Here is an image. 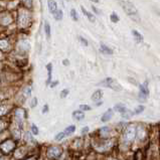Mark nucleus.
<instances>
[{
	"instance_id": "1",
	"label": "nucleus",
	"mask_w": 160,
	"mask_h": 160,
	"mask_svg": "<svg viewBox=\"0 0 160 160\" xmlns=\"http://www.w3.org/2000/svg\"><path fill=\"white\" fill-rule=\"evenodd\" d=\"M118 2L123 8V10L125 11V13L130 17L131 20L135 21V22H140V14L132 2L129 1V0H118Z\"/></svg>"
},
{
	"instance_id": "2",
	"label": "nucleus",
	"mask_w": 160,
	"mask_h": 160,
	"mask_svg": "<svg viewBox=\"0 0 160 160\" xmlns=\"http://www.w3.org/2000/svg\"><path fill=\"white\" fill-rule=\"evenodd\" d=\"M32 22V14L29 11V8H19L17 12V25L20 28H27Z\"/></svg>"
},
{
	"instance_id": "3",
	"label": "nucleus",
	"mask_w": 160,
	"mask_h": 160,
	"mask_svg": "<svg viewBox=\"0 0 160 160\" xmlns=\"http://www.w3.org/2000/svg\"><path fill=\"white\" fill-rule=\"evenodd\" d=\"M136 131H137V128L134 125H129L126 127L123 136H122V143L124 146H130L134 142L136 138Z\"/></svg>"
},
{
	"instance_id": "4",
	"label": "nucleus",
	"mask_w": 160,
	"mask_h": 160,
	"mask_svg": "<svg viewBox=\"0 0 160 160\" xmlns=\"http://www.w3.org/2000/svg\"><path fill=\"white\" fill-rule=\"evenodd\" d=\"M99 86H102L105 87V88H109L112 89V90L116 91V92H120L122 90V87L118 84V82L116 81L115 79L113 78H106L105 80H103L101 83L98 84Z\"/></svg>"
},
{
	"instance_id": "5",
	"label": "nucleus",
	"mask_w": 160,
	"mask_h": 160,
	"mask_svg": "<svg viewBox=\"0 0 160 160\" xmlns=\"http://www.w3.org/2000/svg\"><path fill=\"white\" fill-rule=\"evenodd\" d=\"M63 155V149L60 146H49L46 149V157L50 159L60 158Z\"/></svg>"
},
{
	"instance_id": "6",
	"label": "nucleus",
	"mask_w": 160,
	"mask_h": 160,
	"mask_svg": "<svg viewBox=\"0 0 160 160\" xmlns=\"http://www.w3.org/2000/svg\"><path fill=\"white\" fill-rule=\"evenodd\" d=\"M149 96V88H148V81H145L139 87V94H138V100L140 102H146Z\"/></svg>"
},
{
	"instance_id": "7",
	"label": "nucleus",
	"mask_w": 160,
	"mask_h": 160,
	"mask_svg": "<svg viewBox=\"0 0 160 160\" xmlns=\"http://www.w3.org/2000/svg\"><path fill=\"white\" fill-rule=\"evenodd\" d=\"M15 148V142L11 139H7L5 141H2L0 144V150L2 154H8Z\"/></svg>"
},
{
	"instance_id": "8",
	"label": "nucleus",
	"mask_w": 160,
	"mask_h": 160,
	"mask_svg": "<svg viewBox=\"0 0 160 160\" xmlns=\"http://www.w3.org/2000/svg\"><path fill=\"white\" fill-rule=\"evenodd\" d=\"M25 115V110L21 109V108H17L14 111V119H15V124L22 130L23 129V120H24Z\"/></svg>"
},
{
	"instance_id": "9",
	"label": "nucleus",
	"mask_w": 160,
	"mask_h": 160,
	"mask_svg": "<svg viewBox=\"0 0 160 160\" xmlns=\"http://www.w3.org/2000/svg\"><path fill=\"white\" fill-rule=\"evenodd\" d=\"M13 22V18L9 12L7 11H2L1 12V18H0V23L2 26H8Z\"/></svg>"
},
{
	"instance_id": "10",
	"label": "nucleus",
	"mask_w": 160,
	"mask_h": 160,
	"mask_svg": "<svg viewBox=\"0 0 160 160\" xmlns=\"http://www.w3.org/2000/svg\"><path fill=\"white\" fill-rule=\"evenodd\" d=\"M11 48H12L11 41L7 37L1 38V41H0V49H1L2 53H8V51L11 50Z\"/></svg>"
},
{
	"instance_id": "11",
	"label": "nucleus",
	"mask_w": 160,
	"mask_h": 160,
	"mask_svg": "<svg viewBox=\"0 0 160 160\" xmlns=\"http://www.w3.org/2000/svg\"><path fill=\"white\" fill-rule=\"evenodd\" d=\"M112 145H113V143H112L111 140L105 139L102 143H101L100 145H98L97 150H99V151H101V152L107 151L108 149H110V148L112 147Z\"/></svg>"
},
{
	"instance_id": "12",
	"label": "nucleus",
	"mask_w": 160,
	"mask_h": 160,
	"mask_svg": "<svg viewBox=\"0 0 160 160\" xmlns=\"http://www.w3.org/2000/svg\"><path fill=\"white\" fill-rule=\"evenodd\" d=\"M136 137L139 140L143 141L146 138V130L143 126H138L137 127V131H136Z\"/></svg>"
},
{
	"instance_id": "13",
	"label": "nucleus",
	"mask_w": 160,
	"mask_h": 160,
	"mask_svg": "<svg viewBox=\"0 0 160 160\" xmlns=\"http://www.w3.org/2000/svg\"><path fill=\"white\" fill-rule=\"evenodd\" d=\"M114 109H108L107 111H106L104 114H103V116L101 117V122H108L110 119L113 117V115H114Z\"/></svg>"
},
{
	"instance_id": "14",
	"label": "nucleus",
	"mask_w": 160,
	"mask_h": 160,
	"mask_svg": "<svg viewBox=\"0 0 160 160\" xmlns=\"http://www.w3.org/2000/svg\"><path fill=\"white\" fill-rule=\"evenodd\" d=\"M48 10L50 13H55L56 10H58V3L55 1V0H48Z\"/></svg>"
},
{
	"instance_id": "15",
	"label": "nucleus",
	"mask_w": 160,
	"mask_h": 160,
	"mask_svg": "<svg viewBox=\"0 0 160 160\" xmlns=\"http://www.w3.org/2000/svg\"><path fill=\"white\" fill-rule=\"evenodd\" d=\"M100 53H104V55H113L114 51H113L112 48H110L109 46H107L104 43L100 44Z\"/></svg>"
},
{
	"instance_id": "16",
	"label": "nucleus",
	"mask_w": 160,
	"mask_h": 160,
	"mask_svg": "<svg viewBox=\"0 0 160 160\" xmlns=\"http://www.w3.org/2000/svg\"><path fill=\"white\" fill-rule=\"evenodd\" d=\"M73 117L77 121H81L85 118V113L83 110H76V111L73 112Z\"/></svg>"
},
{
	"instance_id": "17",
	"label": "nucleus",
	"mask_w": 160,
	"mask_h": 160,
	"mask_svg": "<svg viewBox=\"0 0 160 160\" xmlns=\"http://www.w3.org/2000/svg\"><path fill=\"white\" fill-rule=\"evenodd\" d=\"M132 35H133V37H134V39H135V41L136 42H138V43H140V42H142L143 41V39H144V37H143V35L140 33L138 30H135V29H133L132 30Z\"/></svg>"
},
{
	"instance_id": "18",
	"label": "nucleus",
	"mask_w": 160,
	"mask_h": 160,
	"mask_svg": "<svg viewBox=\"0 0 160 160\" xmlns=\"http://www.w3.org/2000/svg\"><path fill=\"white\" fill-rule=\"evenodd\" d=\"M103 98V91L102 90H96L95 93L92 95V101H94V102H98V101H100L101 99Z\"/></svg>"
},
{
	"instance_id": "19",
	"label": "nucleus",
	"mask_w": 160,
	"mask_h": 160,
	"mask_svg": "<svg viewBox=\"0 0 160 160\" xmlns=\"http://www.w3.org/2000/svg\"><path fill=\"white\" fill-rule=\"evenodd\" d=\"M81 9H82V12H83L85 15L87 16V17H88V19L91 21V22H95V20H96V17L95 16L93 15V14H92L91 12H89L88 10H87L86 8H85L84 6H81Z\"/></svg>"
},
{
	"instance_id": "20",
	"label": "nucleus",
	"mask_w": 160,
	"mask_h": 160,
	"mask_svg": "<svg viewBox=\"0 0 160 160\" xmlns=\"http://www.w3.org/2000/svg\"><path fill=\"white\" fill-rule=\"evenodd\" d=\"M99 133H100L101 137L102 138H107L108 135L110 134V128L109 127H104V128H101L100 131H99Z\"/></svg>"
},
{
	"instance_id": "21",
	"label": "nucleus",
	"mask_w": 160,
	"mask_h": 160,
	"mask_svg": "<svg viewBox=\"0 0 160 160\" xmlns=\"http://www.w3.org/2000/svg\"><path fill=\"white\" fill-rule=\"evenodd\" d=\"M114 110H115V111H117V112H119L120 114H123V113H125L128 109H127V108L123 104H117V105H115Z\"/></svg>"
},
{
	"instance_id": "22",
	"label": "nucleus",
	"mask_w": 160,
	"mask_h": 160,
	"mask_svg": "<svg viewBox=\"0 0 160 160\" xmlns=\"http://www.w3.org/2000/svg\"><path fill=\"white\" fill-rule=\"evenodd\" d=\"M46 70L48 72V79L46 81V86H49L51 84V70H53V65L51 63H48L46 65Z\"/></svg>"
},
{
	"instance_id": "23",
	"label": "nucleus",
	"mask_w": 160,
	"mask_h": 160,
	"mask_svg": "<svg viewBox=\"0 0 160 160\" xmlns=\"http://www.w3.org/2000/svg\"><path fill=\"white\" fill-rule=\"evenodd\" d=\"M63 10H60V9H58V10L53 13V18H55V20L60 21L63 19Z\"/></svg>"
},
{
	"instance_id": "24",
	"label": "nucleus",
	"mask_w": 160,
	"mask_h": 160,
	"mask_svg": "<svg viewBox=\"0 0 160 160\" xmlns=\"http://www.w3.org/2000/svg\"><path fill=\"white\" fill-rule=\"evenodd\" d=\"M44 32L46 34V37L49 38L50 37V33H51V30H50V25L48 21H44Z\"/></svg>"
},
{
	"instance_id": "25",
	"label": "nucleus",
	"mask_w": 160,
	"mask_h": 160,
	"mask_svg": "<svg viewBox=\"0 0 160 160\" xmlns=\"http://www.w3.org/2000/svg\"><path fill=\"white\" fill-rule=\"evenodd\" d=\"M76 131V126L75 125H70L69 127H67L65 128V134H67V136H70V135H72L73 133Z\"/></svg>"
},
{
	"instance_id": "26",
	"label": "nucleus",
	"mask_w": 160,
	"mask_h": 160,
	"mask_svg": "<svg viewBox=\"0 0 160 160\" xmlns=\"http://www.w3.org/2000/svg\"><path fill=\"white\" fill-rule=\"evenodd\" d=\"M25 137H26V141H28L29 143H31V144H36V141H35L34 138L31 136V133L30 132H26Z\"/></svg>"
},
{
	"instance_id": "27",
	"label": "nucleus",
	"mask_w": 160,
	"mask_h": 160,
	"mask_svg": "<svg viewBox=\"0 0 160 160\" xmlns=\"http://www.w3.org/2000/svg\"><path fill=\"white\" fill-rule=\"evenodd\" d=\"M70 17H72L73 20H75V21L79 20V15H78V12L75 8H72V10H70Z\"/></svg>"
},
{
	"instance_id": "28",
	"label": "nucleus",
	"mask_w": 160,
	"mask_h": 160,
	"mask_svg": "<svg viewBox=\"0 0 160 160\" xmlns=\"http://www.w3.org/2000/svg\"><path fill=\"white\" fill-rule=\"evenodd\" d=\"M121 115H122V117H123L124 119H129L134 115V112L130 111V110H127L125 113H123V114H121Z\"/></svg>"
},
{
	"instance_id": "29",
	"label": "nucleus",
	"mask_w": 160,
	"mask_h": 160,
	"mask_svg": "<svg viewBox=\"0 0 160 160\" xmlns=\"http://www.w3.org/2000/svg\"><path fill=\"white\" fill-rule=\"evenodd\" d=\"M110 19H111L112 22H114V23H117V22H119L120 18H119V16L117 15V13L113 12V13L111 14V15H110Z\"/></svg>"
},
{
	"instance_id": "30",
	"label": "nucleus",
	"mask_w": 160,
	"mask_h": 160,
	"mask_svg": "<svg viewBox=\"0 0 160 160\" xmlns=\"http://www.w3.org/2000/svg\"><path fill=\"white\" fill-rule=\"evenodd\" d=\"M65 137H67V134H65V132L63 131V132L58 133V135L55 136V140L56 141H60V140H63V138H65Z\"/></svg>"
},
{
	"instance_id": "31",
	"label": "nucleus",
	"mask_w": 160,
	"mask_h": 160,
	"mask_svg": "<svg viewBox=\"0 0 160 160\" xmlns=\"http://www.w3.org/2000/svg\"><path fill=\"white\" fill-rule=\"evenodd\" d=\"M144 106H142V105H140V106H138L137 108H136L135 110H134V115H137V114H140V113H142L143 111H144Z\"/></svg>"
},
{
	"instance_id": "32",
	"label": "nucleus",
	"mask_w": 160,
	"mask_h": 160,
	"mask_svg": "<svg viewBox=\"0 0 160 160\" xmlns=\"http://www.w3.org/2000/svg\"><path fill=\"white\" fill-rule=\"evenodd\" d=\"M22 3L25 7H27L29 9L32 7V0H22Z\"/></svg>"
},
{
	"instance_id": "33",
	"label": "nucleus",
	"mask_w": 160,
	"mask_h": 160,
	"mask_svg": "<svg viewBox=\"0 0 160 160\" xmlns=\"http://www.w3.org/2000/svg\"><path fill=\"white\" fill-rule=\"evenodd\" d=\"M69 93H70V91L68 90V89H65V90H63V91L60 93V97L62 98V99L67 98V97H68V95H69Z\"/></svg>"
},
{
	"instance_id": "34",
	"label": "nucleus",
	"mask_w": 160,
	"mask_h": 160,
	"mask_svg": "<svg viewBox=\"0 0 160 160\" xmlns=\"http://www.w3.org/2000/svg\"><path fill=\"white\" fill-rule=\"evenodd\" d=\"M79 41H80V42H81L83 46H89V42H88V41H87L86 38H84L83 36H79Z\"/></svg>"
},
{
	"instance_id": "35",
	"label": "nucleus",
	"mask_w": 160,
	"mask_h": 160,
	"mask_svg": "<svg viewBox=\"0 0 160 160\" xmlns=\"http://www.w3.org/2000/svg\"><path fill=\"white\" fill-rule=\"evenodd\" d=\"M31 132L34 134V135H38L39 134V131H38V128L34 125V124H31Z\"/></svg>"
},
{
	"instance_id": "36",
	"label": "nucleus",
	"mask_w": 160,
	"mask_h": 160,
	"mask_svg": "<svg viewBox=\"0 0 160 160\" xmlns=\"http://www.w3.org/2000/svg\"><path fill=\"white\" fill-rule=\"evenodd\" d=\"M80 109L83 110V111H90L92 108L88 105H81V106H80Z\"/></svg>"
},
{
	"instance_id": "37",
	"label": "nucleus",
	"mask_w": 160,
	"mask_h": 160,
	"mask_svg": "<svg viewBox=\"0 0 160 160\" xmlns=\"http://www.w3.org/2000/svg\"><path fill=\"white\" fill-rule=\"evenodd\" d=\"M36 105H37V98H32L31 102H30V106H31V108L36 107Z\"/></svg>"
},
{
	"instance_id": "38",
	"label": "nucleus",
	"mask_w": 160,
	"mask_h": 160,
	"mask_svg": "<svg viewBox=\"0 0 160 160\" xmlns=\"http://www.w3.org/2000/svg\"><path fill=\"white\" fill-rule=\"evenodd\" d=\"M48 110H49V107H48V105H44L43 106V108H42V114H46V113H48Z\"/></svg>"
},
{
	"instance_id": "39",
	"label": "nucleus",
	"mask_w": 160,
	"mask_h": 160,
	"mask_svg": "<svg viewBox=\"0 0 160 160\" xmlns=\"http://www.w3.org/2000/svg\"><path fill=\"white\" fill-rule=\"evenodd\" d=\"M24 94L26 96H29L30 94H31V88H30V87H28V88L25 89V90H24Z\"/></svg>"
},
{
	"instance_id": "40",
	"label": "nucleus",
	"mask_w": 160,
	"mask_h": 160,
	"mask_svg": "<svg viewBox=\"0 0 160 160\" xmlns=\"http://www.w3.org/2000/svg\"><path fill=\"white\" fill-rule=\"evenodd\" d=\"M89 130H90V128H89L88 126L84 127V128H83V130H82V134H83V135H85V134H87V133L89 132Z\"/></svg>"
},
{
	"instance_id": "41",
	"label": "nucleus",
	"mask_w": 160,
	"mask_h": 160,
	"mask_svg": "<svg viewBox=\"0 0 160 160\" xmlns=\"http://www.w3.org/2000/svg\"><path fill=\"white\" fill-rule=\"evenodd\" d=\"M58 81H55V82H53V83L49 85V87H50V88H55V87L58 86Z\"/></svg>"
},
{
	"instance_id": "42",
	"label": "nucleus",
	"mask_w": 160,
	"mask_h": 160,
	"mask_svg": "<svg viewBox=\"0 0 160 160\" xmlns=\"http://www.w3.org/2000/svg\"><path fill=\"white\" fill-rule=\"evenodd\" d=\"M63 65H65V67H67V65H70V60H63Z\"/></svg>"
},
{
	"instance_id": "43",
	"label": "nucleus",
	"mask_w": 160,
	"mask_h": 160,
	"mask_svg": "<svg viewBox=\"0 0 160 160\" xmlns=\"http://www.w3.org/2000/svg\"><path fill=\"white\" fill-rule=\"evenodd\" d=\"M92 9H93V10H94V12H96V13H97V14H99V13H100V11L98 10V8H96L95 6H92Z\"/></svg>"
},
{
	"instance_id": "44",
	"label": "nucleus",
	"mask_w": 160,
	"mask_h": 160,
	"mask_svg": "<svg viewBox=\"0 0 160 160\" xmlns=\"http://www.w3.org/2000/svg\"><path fill=\"white\" fill-rule=\"evenodd\" d=\"M102 105V102H99V103H96V106H97V107H100V106Z\"/></svg>"
},
{
	"instance_id": "45",
	"label": "nucleus",
	"mask_w": 160,
	"mask_h": 160,
	"mask_svg": "<svg viewBox=\"0 0 160 160\" xmlns=\"http://www.w3.org/2000/svg\"><path fill=\"white\" fill-rule=\"evenodd\" d=\"M90 1H92V2H96V3H99V2H100V0H90Z\"/></svg>"
},
{
	"instance_id": "46",
	"label": "nucleus",
	"mask_w": 160,
	"mask_h": 160,
	"mask_svg": "<svg viewBox=\"0 0 160 160\" xmlns=\"http://www.w3.org/2000/svg\"><path fill=\"white\" fill-rule=\"evenodd\" d=\"M67 1H70V0H67Z\"/></svg>"
}]
</instances>
